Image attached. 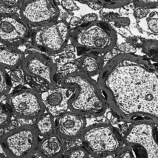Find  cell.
<instances>
[{"mask_svg": "<svg viewBox=\"0 0 158 158\" xmlns=\"http://www.w3.org/2000/svg\"><path fill=\"white\" fill-rule=\"evenodd\" d=\"M97 83L118 120L158 126V64L120 53L104 65Z\"/></svg>", "mask_w": 158, "mask_h": 158, "instance_id": "6da1fadb", "label": "cell"}, {"mask_svg": "<svg viewBox=\"0 0 158 158\" xmlns=\"http://www.w3.org/2000/svg\"><path fill=\"white\" fill-rule=\"evenodd\" d=\"M60 85L74 91L69 102L70 111L86 118L101 116L108 109L97 81L80 72L66 74L61 79Z\"/></svg>", "mask_w": 158, "mask_h": 158, "instance_id": "7a4b0ae2", "label": "cell"}, {"mask_svg": "<svg viewBox=\"0 0 158 158\" xmlns=\"http://www.w3.org/2000/svg\"><path fill=\"white\" fill-rule=\"evenodd\" d=\"M72 44L85 53L106 54L112 51L117 36L114 28L102 20L80 25L71 30Z\"/></svg>", "mask_w": 158, "mask_h": 158, "instance_id": "3957f363", "label": "cell"}, {"mask_svg": "<svg viewBox=\"0 0 158 158\" xmlns=\"http://www.w3.org/2000/svg\"><path fill=\"white\" fill-rule=\"evenodd\" d=\"M80 138L88 154L96 158L115 154L123 143L117 129L110 123L104 122L86 127Z\"/></svg>", "mask_w": 158, "mask_h": 158, "instance_id": "277c9868", "label": "cell"}, {"mask_svg": "<svg viewBox=\"0 0 158 158\" xmlns=\"http://www.w3.org/2000/svg\"><path fill=\"white\" fill-rule=\"evenodd\" d=\"M26 85L38 93L58 86L57 69L53 61L40 52H31L25 56L21 65Z\"/></svg>", "mask_w": 158, "mask_h": 158, "instance_id": "5b68a950", "label": "cell"}, {"mask_svg": "<svg viewBox=\"0 0 158 158\" xmlns=\"http://www.w3.org/2000/svg\"><path fill=\"white\" fill-rule=\"evenodd\" d=\"M39 135L31 125H23L5 133L0 146L8 158H30L37 149Z\"/></svg>", "mask_w": 158, "mask_h": 158, "instance_id": "8992f818", "label": "cell"}, {"mask_svg": "<svg viewBox=\"0 0 158 158\" xmlns=\"http://www.w3.org/2000/svg\"><path fill=\"white\" fill-rule=\"evenodd\" d=\"M70 32L69 23L64 20H58L36 28L31 33V43L40 50L56 55L67 47Z\"/></svg>", "mask_w": 158, "mask_h": 158, "instance_id": "52a82bcc", "label": "cell"}, {"mask_svg": "<svg viewBox=\"0 0 158 158\" xmlns=\"http://www.w3.org/2000/svg\"><path fill=\"white\" fill-rule=\"evenodd\" d=\"M6 104L13 115L23 120H35L45 112L40 93L24 86L12 89Z\"/></svg>", "mask_w": 158, "mask_h": 158, "instance_id": "ba28073f", "label": "cell"}, {"mask_svg": "<svg viewBox=\"0 0 158 158\" xmlns=\"http://www.w3.org/2000/svg\"><path fill=\"white\" fill-rule=\"evenodd\" d=\"M122 139L125 145L143 151L146 158H158V133L154 125L132 123L125 131Z\"/></svg>", "mask_w": 158, "mask_h": 158, "instance_id": "9c48e42d", "label": "cell"}, {"mask_svg": "<svg viewBox=\"0 0 158 158\" xmlns=\"http://www.w3.org/2000/svg\"><path fill=\"white\" fill-rule=\"evenodd\" d=\"M59 2L53 0L25 1L19 10L20 18L30 27H39L58 20Z\"/></svg>", "mask_w": 158, "mask_h": 158, "instance_id": "30bf717a", "label": "cell"}, {"mask_svg": "<svg viewBox=\"0 0 158 158\" xmlns=\"http://www.w3.org/2000/svg\"><path fill=\"white\" fill-rule=\"evenodd\" d=\"M31 30L19 15L0 14V44L17 47L31 38Z\"/></svg>", "mask_w": 158, "mask_h": 158, "instance_id": "8fae6325", "label": "cell"}, {"mask_svg": "<svg viewBox=\"0 0 158 158\" xmlns=\"http://www.w3.org/2000/svg\"><path fill=\"white\" fill-rule=\"evenodd\" d=\"M73 93L72 89L59 85L40 94L45 111L56 118L69 110V102Z\"/></svg>", "mask_w": 158, "mask_h": 158, "instance_id": "7c38bea8", "label": "cell"}, {"mask_svg": "<svg viewBox=\"0 0 158 158\" xmlns=\"http://www.w3.org/2000/svg\"><path fill=\"white\" fill-rule=\"evenodd\" d=\"M86 125L85 117L68 110L55 118V133L63 139L71 141L81 136Z\"/></svg>", "mask_w": 158, "mask_h": 158, "instance_id": "4fadbf2b", "label": "cell"}, {"mask_svg": "<svg viewBox=\"0 0 158 158\" xmlns=\"http://www.w3.org/2000/svg\"><path fill=\"white\" fill-rule=\"evenodd\" d=\"M37 151L42 158H58L65 151L64 140L54 132L39 141Z\"/></svg>", "mask_w": 158, "mask_h": 158, "instance_id": "5bb4252c", "label": "cell"}, {"mask_svg": "<svg viewBox=\"0 0 158 158\" xmlns=\"http://www.w3.org/2000/svg\"><path fill=\"white\" fill-rule=\"evenodd\" d=\"M77 68L90 77L99 75L104 67V60L102 56L93 53H85L77 60Z\"/></svg>", "mask_w": 158, "mask_h": 158, "instance_id": "9a60e30c", "label": "cell"}, {"mask_svg": "<svg viewBox=\"0 0 158 158\" xmlns=\"http://www.w3.org/2000/svg\"><path fill=\"white\" fill-rule=\"evenodd\" d=\"M25 53L17 47L0 44V67L12 70L20 68Z\"/></svg>", "mask_w": 158, "mask_h": 158, "instance_id": "2e32d148", "label": "cell"}, {"mask_svg": "<svg viewBox=\"0 0 158 158\" xmlns=\"http://www.w3.org/2000/svg\"><path fill=\"white\" fill-rule=\"evenodd\" d=\"M33 127L39 136L45 137L55 132V118L46 112L35 120Z\"/></svg>", "mask_w": 158, "mask_h": 158, "instance_id": "e0dca14e", "label": "cell"}, {"mask_svg": "<svg viewBox=\"0 0 158 158\" xmlns=\"http://www.w3.org/2000/svg\"><path fill=\"white\" fill-rule=\"evenodd\" d=\"M138 25L144 31L158 35V12L151 11L146 17L138 20Z\"/></svg>", "mask_w": 158, "mask_h": 158, "instance_id": "ac0fdd59", "label": "cell"}, {"mask_svg": "<svg viewBox=\"0 0 158 158\" xmlns=\"http://www.w3.org/2000/svg\"><path fill=\"white\" fill-rule=\"evenodd\" d=\"M101 18L102 20L109 23H113L117 28L127 27L130 25V20L128 17L122 16L114 12H107L101 13Z\"/></svg>", "mask_w": 158, "mask_h": 158, "instance_id": "d6986e66", "label": "cell"}, {"mask_svg": "<svg viewBox=\"0 0 158 158\" xmlns=\"http://www.w3.org/2000/svg\"><path fill=\"white\" fill-rule=\"evenodd\" d=\"M23 2V1H0V14H16Z\"/></svg>", "mask_w": 158, "mask_h": 158, "instance_id": "ffe728a7", "label": "cell"}, {"mask_svg": "<svg viewBox=\"0 0 158 158\" xmlns=\"http://www.w3.org/2000/svg\"><path fill=\"white\" fill-rule=\"evenodd\" d=\"M12 84L6 70L0 67V98L7 96L12 91Z\"/></svg>", "mask_w": 158, "mask_h": 158, "instance_id": "44dd1931", "label": "cell"}, {"mask_svg": "<svg viewBox=\"0 0 158 158\" xmlns=\"http://www.w3.org/2000/svg\"><path fill=\"white\" fill-rule=\"evenodd\" d=\"M8 75L12 84V89L26 85L24 73L21 68L10 70Z\"/></svg>", "mask_w": 158, "mask_h": 158, "instance_id": "7402d4cb", "label": "cell"}, {"mask_svg": "<svg viewBox=\"0 0 158 158\" xmlns=\"http://www.w3.org/2000/svg\"><path fill=\"white\" fill-rule=\"evenodd\" d=\"M141 45L144 52L158 60V40H145Z\"/></svg>", "mask_w": 158, "mask_h": 158, "instance_id": "603a6c76", "label": "cell"}, {"mask_svg": "<svg viewBox=\"0 0 158 158\" xmlns=\"http://www.w3.org/2000/svg\"><path fill=\"white\" fill-rule=\"evenodd\" d=\"M88 152L83 146H74L69 149L64 155V158H88Z\"/></svg>", "mask_w": 158, "mask_h": 158, "instance_id": "cb8c5ba5", "label": "cell"}, {"mask_svg": "<svg viewBox=\"0 0 158 158\" xmlns=\"http://www.w3.org/2000/svg\"><path fill=\"white\" fill-rule=\"evenodd\" d=\"M12 114L6 104L0 102V130L6 127L10 122Z\"/></svg>", "mask_w": 158, "mask_h": 158, "instance_id": "d4e9b609", "label": "cell"}, {"mask_svg": "<svg viewBox=\"0 0 158 158\" xmlns=\"http://www.w3.org/2000/svg\"><path fill=\"white\" fill-rule=\"evenodd\" d=\"M98 3L102 8L115 9L125 7L131 3L132 1H97Z\"/></svg>", "mask_w": 158, "mask_h": 158, "instance_id": "484cf974", "label": "cell"}, {"mask_svg": "<svg viewBox=\"0 0 158 158\" xmlns=\"http://www.w3.org/2000/svg\"><path fill=\"white\" fill-rule=\"evenodd\" d=\"M115 155L114 158H136L134 148L127 145L123 146Z\"/></svg>", "mask_w": 158, "mask_h": 158, "instance_id": "4316f807", "label": "cell"}, {"mask_svg": "<svg viewBox=\"0 0 158 158\" xmlns=\"http://www.w3.org/2000/svg\"><path fill=\"white\" fill-rule=\"evenodd\" d=\"M117 49L122 54H134L136 52V48L130 42H125L117 46Z\"/></svg>", "mask_w": 158, "mask_h": 158, "instance_id": "83f0119b", "label": "cell"}, {"mask_svg": "<svg viewBox=\"0 0 158 158\" xmlns=\"http://www.w3.org/2000/svg\"><path fill=\"white\" fill-rule=\"evenodd\" d=\"M132 4L135 7H143L148 9L158 7V1H132Z\"/></svg>", "mask_w": 158, "mask_h": 158, "instance_id": "f1b7e54d", "label": "cell"}, {"mask_svg": "<svg viewBox=\"0 0 158 158\" xmlns=\"http://www.w3.org/2000/svg\"><path fill=\"white\" fill-rule=\"evenodd\" d=\"M133 9V14L137 20H139L146 17L151 12V9L143 7H135Z\"/></svg>", "mask_w": 158, "mask_h": 158, "instance_id": "f546056e", "label": "cell"}, {"mask_svg": "<svg viewBox=\"0 0 158 158\" xmlns=\"http://www.w3.org/2000/svg\"><path fill=\"white\" fill-rule=\"evenodd\" d=\"M61 7L67 12H72L79 10V7L73 1H62L59 2Z\"/></svg>", "mask_w": 158, "mask_h": 158, "instance_id": "4dcf8cb0", "label": "cell"}, {"mask_svg": "<svg viewBox=\"0 0 158 158\" xmlns=\"http://www.w3.org/2000/svg\"><path fill=\"white\" fill-rule=\"evenodd\" d=\"M96 20H98V16L96 14H94V13L87 14L84 15L81 18V21H80V25L87 24V23H89L96 21Z\"/></svg>", "mask_w": 158, "mask_h": 158, "instance_id": "1f68e13d", "label": "cell"}, {"mask_svg": "<svg viewBox=\"0 0 158 158\" xmlns=\"http://www.w3.org/2000/svg\"><path fill=\"white\" fill-rule=\"evenodd\" d=\"M78 2L87 5L88 7L94 10H98L102 9V7L98 3L97 1H79Z\"/></svg>", "mask_w": 158, "mask_h": 158, "instance_id": "d6a6232c", "label": "cell"}, {"mask_svg": "<svg viewBox=\"0 0 158 158\" xmlns=\"http://www.w3.org/2000/svg\"><path fill=\"white\" fill-rule=\"evenodd\" d=\"M80 21H81L80 18H79L78 17H72L70 19V22H68L71 30L78 27L80 24Z\"/></svg>", "mask_w": 158, "mask_h": 158, "instance_id": "836d02e7", "label": "cell"}, {"mask_svg": "<svg viewBox=\"0 0 158 158\" xmlns=\"http://www.w3.org/2000/svg\"><path fill=\"white\" fill-rule=\"evenodd\" d=\"M0 158H8L5 154L0 153Z\"/></svg>", "mask_w": 158, "mask_h": 158, "instance_id": "e575fe53", "label": "cell"}]
</instances>
